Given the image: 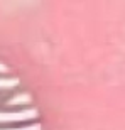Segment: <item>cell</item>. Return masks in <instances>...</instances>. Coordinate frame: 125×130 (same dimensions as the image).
Returning <instances> with one entry per match:
<instances>
[{
  "label": "cell",
  "mask_w": 125,
  "mask_h": 130,
  "mask_svg": "<svg viewBox=\"0 0 125 130\" xmlns=\"http://www.w3.org/2000/svg\"><path fill=\"white\" fill-rule=\"evenodd\" d=\"M0 130H41V125H30V127H22V128H0Z\"/></svg>",
  "instance_id": "3957f363"
},
{
  "label": "cell",
  "mask_w": 125,
  "mask_h": 130,
  "mask_svg": "<svg viewBox=\"0 0 125 130\" xmlns=\"http://www.w3.org/2000/svg\"><path fill=\"white\" fill-rule=\"evenodd\" d=\"M17 81H14V79H5V78H0V88H10L14 86Z\"/></svg>",
  "instance_id": "7a4b0ae2"
},
{
  "label": "cell",
  "mask_w": 125,
  "mask_h": 130,
  "mask_svg": "<svg viewBox=\"0 0 125 130\" xmlns=\"http://www.w3.org/2000/svg\"><path fill=\"white\" fill-rule=\"evenodd\" d=\"M37 117L36 110H24V111H12V113H0V125L9 123H19L24 120H32Z\"/></svg>",
  "instance_id": "6da1fadb"
}]
</instances>
